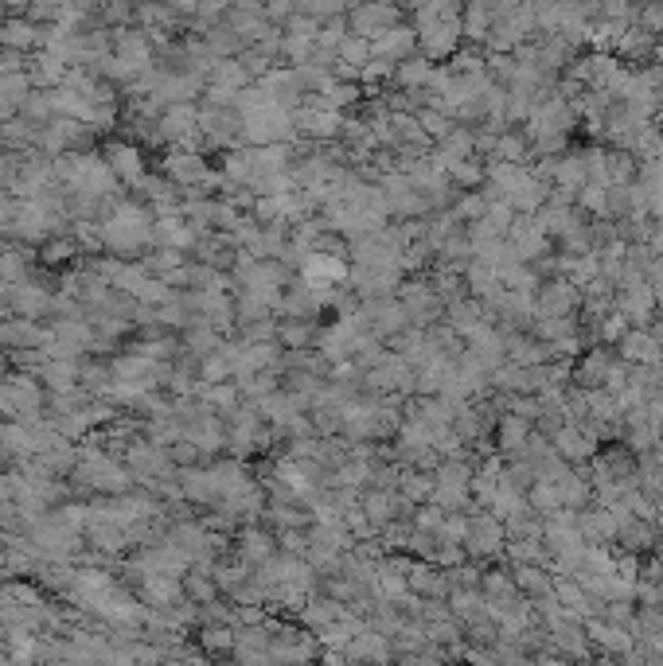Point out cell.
<instances>
[{
    "mask_svg": "<svg viewBox=\"0 0 663 666\" xmlns=\"http://www.w3.org/2000/svg\"><path fill=\"white\" fill-rule=\"evenodd\" d=\"M410 27L426 59H453L465 40V0H418L410 9Z\"/></svg>",
    "mask_w": 663,
    "mask_h": 666,
    "instance_id": "6da1fadb",
    "label": "cell"
},
{
    "mask_svg": "<svg viewBox=\"0 0 663 666\" xmlns=\"http://www.w3.org/2000/svg\"><path fill=\"white\" fill-rule=\"evenodd\" d=\"M344 110H332V106L317 102V98H305L301 106L294 110V129H297V137L312 141V145H328V141H340L344 137Z\"/></svg>",
    "mask_w": 663,
    "mask_h": 666,
    "instance_id": "7a4b0ae2",
    "label": "cell"
},
{
    "mask_svg": "<svg viewBox=\"0 0 663 666\" xmlns=\"http://www.w3.org/2000/svg\"><path fill=\"white\" fill-rule=\"evenodd\" d=\"M465 557L473 562H488V557H500L504 546H508V526L491 511H480V514H468V526H465Z\"/></svg>",
    "mask_w": 663,
    "mask_h": 666,
    "instance_id": "3957f363",
    "label": "cell"
},
{
    "mask_svg": "<svg viewBox=\"0 0 663 666\" xmlns=\"http://www.w3.org/2000/svg\"><path fill=\"white\" fill-rule=\"evenodd\" d=\"M402 4L398 0H355L352 9H347V27L363 40H375L383 35L387 27L402 24Z\"/></svg>",
    "mask_w": 663,
    "mask_h": 666,
    "instance_id": "277c9868",
    "label": "cell"
},
{
    "mask_svg": "<svg viewBox=\"0 0 663 666\" xmlns=\"http://www.w3.org/2000/svg\"><path fill=\"white\" fill-rule=\"evenodd\" d=\"M347 285L355 297H390L402 285V269L398 265H379V262H347Z\"/></svg>",
    "mask_w": 663,
    "mask_h": 666,
    "instance_id": "5b68a950",
    "label": "cell"
},
{
    "mask_svg": "<svg viewBox=\"0 0 663 666\" xmlns=\"http://www.w3.org/2000/svg\"><path fill=\"white\" fill-rule=\"evenodd\" d=\"M398 300H402L406 317H410L413 328H433L441 317H445V300L438 297V289L426 281H402L398 285Z\"/></svg>",
    "mask_w": 663,
    "mask_h": 666,
    "instance_id": "8992f818",
    "label": "cell"
},
{
    "mask_svg": "<svg viewBox=\"0 0 663 666\" xmlns=\"http://www.w3.org/2000/svg\"><path fill=\"white\" fill-rule=\"evenodd\" d=\"M363 386H367L371 393H379V398H387V393H413V367L402 355L387 351L375 367L363 370Z\"/></svg>",
    "mask_w": 663,
    "mask_h": 666,
    "instance_id": "52a82bcc",
    "label": "cell"
},
{
    "mask_svg": "<svg viewBox=\"0 0 663 666\" xmlns=\"http://www.w3.org/2000/svg\"><path fill=\"white\" fill-rule=\"evenodd\" d=\"M551 444L566 464H589V456L601 448V436H597V429L589 425V421H566V425L551 436Z\"/></svg>",
    "mask_w": 663,
    "mask_h": 666,
    "instance_id": "ba28073f",
    "label": "cell"
},
{
    "mask_svg": "<svg viewBox=\"0 0 663 666\" xmlns=\"http://www.w3.org/2000/svg\"><path fill=\"white\" fill-rule=\"evenodd\" d=\"M534 308H539V317H577L582 289L566 277H554V281H543L534 289Z\"/></svg>",
    "mask_w": 663,
    "mask_h": 666,
    "instance_id": "9c48e42d",
    "label": "cell"
},
{
    "mask_svg": "<svg viewBox=\"0 0 663 666\" xmlns=\"http://www.w3.org/2000/svg\"><path fill=\"white\" fill-rule=\"evenodd\" d=\"M301 281L312 289H332V285L347 281V257L332 254V249H309L301 262Z\"/></svg>",
    "mask_w": 663,
    "mask_h": 666,
    "instance_id": "30bf717a",
    "label": "cell"
},
{
    "mask_svg": "<svg viewBox=\"0 0 663 666\" xmlns=\"http://www.w3.org/2000/svg\"><path fill=\"white\" fill-rule=\"evenodd\" d=\"M258 86L269 95V102L285 106V110H297V106L309 98V90H305L297 67H269L266 75L258 78Z\"/></svg>",
    "mask_w": 663,
    "mask_h": 666,
    "instance_id": "8fae6325",
    "label": "cell"
},
{
    "mask_svg": "<svg viewBox=\"0 0 663 666\" xmlns=\"http://www.w3.org/2000/svg\"><path fill=\"white\" fill-rule=\"evenodd\" d=\"M620 317L637 328H648L655 317H660V297H655L652 285H632V289H617V300H612Z\"/></svg>",
    "mask_w": 663,
    "mask_h": 666,
    "instance_id": "7c38bea8",
    "label": "cell"
},
{
    "mask_svg": "<svg viewBox=\"0 0 663 666\" xmlns=\"http://www.w3.org/2000/svg\"><path fill=\"white\" fill-rule=\"evenodd\" d=\"M344 658L347 663H390L395 647H390V635H383L375 624H363L360 632L344 643Z\"/></svg>",
    "mask_w": 663,
    "mask_h": 666,
    "instance_id": "4fadbf2b",
    "label": "cell"
},
{
    "mask_svg": "<svg viewBox=\"0 0 663 666\" xmlns=\"http://www.w3.org/2000/svg\"><path fill=\"white\" fill-rule=\"evenodd\" d=\"M617 355L632 367H655V363H663V343L648 328H629L617 340Z\"/></svg>",
    "mask_w": 663,
    "mask_h": 666,
    "instance_id": "5bb4252c",
    "label": "cell"
},
{
    "mask_svg": "<svg viewBox=\"0 0 663 666\" xmlns=\"http://www.w3.org/2000/svg\"><path fill=\"white\" fill-rule=\"evenodd\" d=\"M445 320L461 340H468V335L480 332V328L491 324L496 317H491V308L484 304L480 297H457V300H449L445 304Z\"/></svg>",
    "mask_w": 663,
    "mask_h": 666,
    "instance_id": "9a60e30c",
    "label": "cell"
},
{
    "mask_svg": "<svg viewBox=\"0 0 663 666\" xmlns=\"http://www.w3.org/2000/svg\"><path fill=\"white\" fill-rule=\"evenodd\" d=\"M508 242L519 249L523 262H539V257H546V249H551V234L534 222V214H516V222L508 226Z\"/></svg>",
    "mask_w": 663,
    "mask_h": 666,
    "instance_id": "2e32d148",
    "label": "cell"
},
{
    "mask_svg": "<svg viewBox=\"0 0 663 666\" xmlns=\"http://www.w3.org/2000/svg\"><path fill=\"white\" fill-rule=\"evenodd\" d=\"M465 351L473 355L476 363H480L484 370H496V367H504L508 363V347H504V332L496 324H484L480 332H473L465 340Z\"/></svg>",
    "mask_w": 663,
    "mask_h": 666,
    "instance_id": "e0dca14e",
    "label": "cell"
},
{
    "mask_svg": "<svg viewBox=\"0 0 663 666\" xmlns=\"http://www.w3.org/2000/svg\"><path fill=\"white\" fill-rule=\"evenodd\" d=\"M586 635L589 643H594L597 651H605V655H629L632 643H637V635H632V628H620V624H609L605 615H589L586 620Z\"/></svg>",
    "mask_w": 663,
    "mask_h": 666,
    "instance_id": "ac0fdd59",
    "label": "cell"
},
{
    "mask_svg": "<svg viewBox=\"0 0 663 666\" xmlns=\"http://www.w3.org/2000/svg\"><path fill=\"white\" fill-rule=\"evenodd\" d=\"M406 585H410V592H418V597H449V573L441 569V565L426 562V557H418V562L406 565Z\"/></svg>",
    "mask_w": 663,
    "mask_h": 666,
    "instance_id": "d6986e66",
    "label": "cell"
},
{
    "mask_svg": "<svg viewBox=\"0 0 663 666\" xmlns=\"http://www.w3.org/2000/svg\"><path fill=\"white\" fill-rule=\"evenodd\" d=\"M577 534H582L589 546H609V542H617V519H612V511L605 503L582 507V511H577Z\"/></svg>",
    "mask_w": 663,
    "mask_h": 666,
    "instance_id": "ffe728a7",
    "label": "cell"
},
{
    "mask_svg": "<svg viewBox=\"0 0 663 666\" xmlns=\"http://www.w3.org/2000/svg\"><path fill=\"white\" fill-rule=\"evenodd\" d=\"M371 52L379 55V59H390L398 67L402 59L418 55V35H413L410 24H395V27H387L383 35H375V40H371Z\"/></svg>",
    "mask_w": 663,
    "mask_h": 666,
    "instance_id": "44dd1931",
    "label": "cell"
},
{
    "mask_svg": "<svg viewBox=\"0 0 663 666\" xmlns=\"http://www.w3.org/2000/svg\"><path fill=\"white\" fill-rule=\"evenodd\" d=\"M371 40H363V35L347 32L344 40L336 43V70L340 78H360V70L371 63Z\"/></svg>",
    "mask_w": 663,
    "mask_h": 666,
    "instance_id": "7402d4cb",
    "label": "cell"
},
{
    "mask_svg": "<svg viewBox=\"0 0 663 666\" xmlns=\"http://www.w3.org/2000/svg\"><path fill=\"white\" fill-rule=\"evenodd\" d=\"M534 433V421L519 418V413H504V418H496V444H500L504 456H516L523 453V444L531 441Z\"/></svg>",
    "mask_w": 663,
    "mask_h": 666,
    "instance_id": "603a6c76",
    "label": "cell"
},
{
    "mask_svg": "<svg viewBox=\"0 0 663 666\" xmlns=\"http://www.w3.org/2000/svg\"><path fill=\"white\" fill-rule=\"evenodd\" d=\"M617 355H609L605 347H594L582 355V363L574 367V382L582 386V390H597V386H605V378H609V367Z\"/></svg>",
    "mask_w": 663,
    "mask_h": 666,
    "instance_id": "cb8c5ba5",
    "label": "cell"
},
{
    "mask_svg": "<svg viewBox=\"0 0 663 666\" xmlns=\"http://www.w3.org/2000/svg\"><path fill=\"white\" fill-rule=\"evenodd\" d=\"M433 75H438V63L426 59V55L418 52L395 67V86L398 90H426V86L433 82Z\"/></svg>",
    "mask_w": 663,
    "mask_h": 666,
    "instance_id": "d4e9b609",
    "label": "cell"
},
{
    "mask_svg": "<svg viewBox=\"0 0 663 666\" xmlns=\"http://www.w3.org/2000/svg\"><path fill=\"white\" fill-rule=\"evenodd\" d=\"M511 577H516L519 592H523L527 600H539L546 597V592H554V573H546V565H516Z\"/></svg>",
    "mask_w": 663,
    "mask_h": 666,
    "instance_id": "484cf974",
    "label": "cell"
},
{
    "mask_svg": "<svg viewBox=\"0 0 663 666\" xmlns=\"http://www.w3.org/2000/svg\"><path fill=\"white\" fill-rule=\"evenodd\" d=\"M433 484H438V479H433V471H426V468H402V476H398V491H402L413 507L430 503Z\"/></svg>",
    "mask_w": 663,
    "mask_h": 666,
    "instance_id": "4316f807",
    "label": "cell"
},
{
    "mask_svg": "<svg viewBox=\"0 0 663 666\" xmlns=\"http://www.w3.org/2000/svg\"><path fill=\"white\" fill-rule=\"evenodd\" d=\"M496 24V12H491L488 0H465V40L484 43Z\"/></svg>",
    "mask_w": 663,
    "mask_h": 666,
    "instance_id": "83f0119b",
    "label": "cell"
},
{
    "mask_svg": "<svg viewBox=\"0 0 663 666\" xmlns=\"http://www.w3.org/2000/svg\"><path fill=\"white\" fill-rule=\"evenodd\" d=\"M491 160H508V164L531 160V141H527V133H511V129H504L500 137H496V148H491Z\"/></svg>",
    "mask_w": 663,
    "mask_h": 666,
    "instance_id": "f1b7e54d",
    "label": "cell"
},
{
    "mask_svg": "<svg viewBox=\"0 0 663 666\" xmlns=\"http://www.w3.org/2000/svg\"><path fill=\"white\" fill-rule=\"evenodd\" d=\"M527 507H531V511H539V514L559 511V507H562L559 484H554V479H534V484L527 487Z\"/></svg>",
    "mask_w": 663,
    "mask_h": 666,
    "instance_id": "f546056e",
    "label": "cell"
},
{
    "mask_svg": "<svg viewBox=\"0 0 663 666\" xmlns=\"http://www.w3.org/2000/svg\"><path fill=\"white\" fill-rule=\"evenodd\" d=\"M317 335H320L317 320H289V324L277 328V340H281L285 347H294V351L312 347V343H317Z\"/></svg>",
    "mask_w": 663,
    "mask_h": 666,
    "instance_id": "4dcf8cb0",
    "label": "cell"
},
{
    "mask_svg": "<svg viewBox=\"0 0 663 666\" xmlns=\"http://www.w3.org/2000/svg\"><path fill=\"white\" fill-rule=\"evenodd\" d=\"M413 118H418V125L426 129V137H430V141H441L449 129L457 125V118H449V113L438 110V106H418V110H413Z\"/></svg>",
    "mask_w": 663,
    "mask_h": 666,
    "instance_id": "1f68e13d",
    "label": "cell"
},
{
    "mask_svg": "<svg viewBox=\"0 0 663 666\" xmlns=\"http://www.w3.org/2000/svg\"><path fill=\"white\" fill-rule=\"evenodd\" d=\"M347 9H352V0H297V12L309 16V20H317V24L347 16Z\"/></svg>",
    "mask_w": 663,
    "mask_h": 666,
    "instance_id": "d6a6232c",
    "label": "cell"
},
{
    "mask_svg": "<svg viewBox=\"0 0 663 666\" xmlns=\"http://www.w3.org/2000/svg\"><path fill=\"white\" fill-rule=\"evenodd\" d=\"M577 207L594 219H609V188L605 184H586V188L577 191Z\"/></svg>",
    "mask_w": 663,
    "mask_h": 666,
    "instance_id": "836d02e7",
    "label": "cell"
},
{
    "mask_svg": "<svg viewBox=\"0 0 663 666\" xmlns=\"http://www.w3.org/2000/svg\"><path fill=\"white\" fill-rule=\"evenodd\" d=\"M242 557L262 565L266 557H274V539H269L266 530H246L242 534Z\"/></svg>",
    "mask_w": 663,
    "mask_h": 666,
    "instance_id": "e575fe53",
    "label": "cell"
},
{
    "mask_svg": "<svg viewBox=\"0 0 663 666\" xmlns=\"http://www.w3.org/2000/svg\"><path fill=\"white\" fill-rule=\"evenodd\" d=\"M387 78H395V63L379 59V55H371V63L360 70V78H355V82H360V86H379V82H387Z\"/></svg>",
    "mask_w": 663,
    "mask_h": 666,
    "instance_id": "d590c367",
    "label": "cell"
},
{
    "mask_svg": "<svg viewBox=\"0 0 663 666\" xmlns=\"http://www.w3.org/2000/svg\"><path fill=\"white\" fill-rule=\"evenodd\" d=\"M449 180L461 184V188H480V184H484V168L473 160V156H468V160H461L457 168H449Z\"/></svg>",
    "mask_w": 663,
    "mask_h": 666,
    "instance_id": "8d00e7d4",
    "label": "cell"
},
{
    "mask_svg": "<svg viewBox=\"0 0 663 666\" xmlns=\"http://www.w3.org/2000/svg\"><path fill=\"white\" fill-rule=\"evenodd\" d=\"M173 176L176 180H203L207 176V164L199 156L184 153V156H173Z\"/></svg>",
    "mask_w": 663,
    "mask_h": 666,
    "instance_id": "74e56055",
    "label": "cell"
},
{
    "mask_svg": "<svg viewBox=\"0 0 663 666\" xmlns=\"http://www.w3.org/2000/svg\"><path fill=\"white\" fill-rule=\"evenodd\" d=\"M0 43H9V47H27V43H35V27L12 20V24L0 27Z\"/></svg>",
    "mask_w": 663,
    "mask_h": 666,
    "instance_id": "f35d334b",
    "label": "cell"
},
{
    "mask_svg": "<svg viewBox=\"0 0 663 666\" xmlns=\"http://www.w3.org/2000/svg\"><path fill=\"white\" fill-rule=\"evenodd\" d=\"M110 156H113V164H118L121 176H137L141 160H137V153H133V148H113Z\"/></svg>",
    "mask_w": 663,
    "mask_h": 666,
    "instance_id": "ab89813d",
    "label": "cell"
},
{
    "mask_svg": "<svg viewBox=\"0 0 663 666\" xmlns=\"http://www.w3.org/2000/svg\"><path fill=\"white\" fill-rule=\"evenodd\" d=\"M648 456H652V460L663 468V436H660V441H655V448H652V453H648Z\"/></svg>",
    "mask_w": 663,
    "mask_h": 666,
    "instance_id": "60d3db41",
    "label": "cell"
},
{
    "mask_svg": "<svg viewBox=\"0 0 663 666\" xmlns=\"http://www.w3.org/2000/svg\"><path fill=\"white\" fill-rule=\"evenodd\" d=\"M652 55H655V63H663V35L655 40V52H652Z\"/></svg>",
    "mask_w": 663,
    "mask_h": 666,
    "instance_id": "b9f144b4",
    "label": "cell"
}]
</instances>
